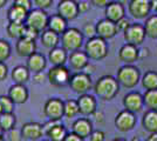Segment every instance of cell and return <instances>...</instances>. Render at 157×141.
<instances>
[{"label":"cell","mask_w":157,"mask_h":141,"mask_svg":"<svg viewBox=\"0 0 157 141\" xmlns=\"http://www.w3.org/2000/svg\"><path fill=\"white\" fill-rule=\"evenodd\" d=\"M94 92L96 96H98V99L103 101H110L120 92V84L116 78L111 75H103L96 81L94 86Z\"/></svg>","instance_id":"6da1fadb"},{"label":"cell","mask_w":157,"mask_h":141,"mask_svg":"<svg viewBox=\"0 0 157 141\" xmlns=\"http://www.w3.org/2000/svg\"><path fill=\"white\" fill-rule=\"evenodd\" d=\"M141 72L136 66L134 65H124L118 68L116 79H117L120 86L128 89L136 87L138 82L141 81Z\"/></svg>","instance_id":"7a4b0ae2"},{"label":"cell","mask_w":157,"mask_h":141,"mask_svg":"<svg viewBox=\"0 0 157 141\" xmlns=\"http://www.w3.org/2000/svg\"><path fill=\"white\" fill-rule=\"evenodd\" d=\"M85 52L87 53L88 58L92 60H102L108 55L109 47L107 44V40L100 38V37H94L92 39H88V41L85 45Z\"/></svg>","instance_id":"3957f363"},{"label":"cell","mask_w":157,"mask_h":141,"mask_svg":"<svg viewBox=\"0 0 157 141\" xmlns=\"http://www.w3.org/2000/svg\"><path fill=\"white\" fill-rule=\"evenodd\" d=\"M83 42V34L82 31L78 28H67L65 33L61 35V44L67 52H75L81 49Z\"/></svg>","instance_id":"277c9868"},{"label":"cell","mask_w":157,"mask_h":141,"mask_svg":"<svg viewBox=\"0 0 157 141\" xmlns=\"http://www.w3.org/2000/svg\"><path fill=\"white\" fill-rule=\"evenodd\" d=\"M123 37H124V40L127 44L141 46L145 40V37H147L144 25L140 24V22L130 24V26L123 32Z\"/></svg>","instance_id":"5b68a950"},{"label":"cell","mask_w":157,"mask_h":141,"mask_svg":"<svg viewBox=\"0 0 157 141\" xmlns=\"http://www.w3.org/2000/svg\"><path fill=\"white\" fill-rule=\"evenodd\" d=\"M48 20H49V17L47 15L45 10L36 8L28 12L25 24L27 26L35 28L38 32H42V31H46V28L48 27Z\"/></svg>","instance_id":"8992f818"},{"label":"cell","mask_w":157,"mask_h":141,"mask_svg":"<svg viewBox=\"0 0 157 141\" xmlns=\"http://www.w3.org/2000/svg\"><path fill=\"white\" fill-rule=\"evenodd\" d=\"M136 115L130 111L123 109L121 112H118L115 116V127L121 133H128L132 131L136 126Z\"/></svg>","instance_id":"52a82bcc"},{"label":"cell","mask_w":157,"mask_h":141,"mask_svg":"<svg viewBox=\"0 0 157 141\" xmlns=\"http://www.w3.org/2000/svg\"><path fill=\"white\" fill-rule=\"evenodd\" d=\"M69 86L75 93L80 94H87L89 89H92L93 82L92 78L89 74L85 72H78V73L73 74L71 81H69Z\"/></svg>","instance_id":"ba28073f"},{"label":"cell","mask_w":157,"mask_h":141,"mask_svg":"<svg viewBox=\"0 0 157 141\" xmlns=\"http://www.w3.org/2000/svg\"><path fill=\"white\" fill-rule=\"evenodd\" d=\"M128 12L136 20L147 19L151 12L150 0H130L128 5Z\"/></svg>","instance_id":"9c48e42d"},{"label":"cell","mask_w":157,"mask_h":141,"mask_svg":"<svg viewBox=\"0 0 157 141\" xmlns=\"http://www.w3.org/2000/svg\"><path fill=\"white\" fill-rule=\"evenodd\" d=\"M47 76H48V80L53 86H58V87L69 85V81L72 78L71 72L65 66H54V67H52L49 69Z\"/></svg>","instance_id":"30bf717a"},{"label":"cell","mask_w":157,"mask_h":141,"mask_svg":"<svg viewBox=\"0 0 157 141\" xmlns=\"http://www.w3.org/2000/svg\"><path fill=\"white\" fill-rule=\"evenodd\" d=\"M44 113L49 120L60 121L62 116H65V102L56 98L47 100L44 106Z\"/></svg>","instance_id":"8fae6325"},{"label":"cell","mask_w":157,"mask_h":141,"mask_svg":"<svg viewBox=\"0 0 157 141\" xmlns=\"http://www.w3.org/2000/svg\"><path fill=\"white\" fill-rule=\"evenodd\" d=\"M123 106L124 109L130 111L132 113H140L144 107L143 94L140 92H129L123 96Z\"/></svg>","instance_id":"7c38bea8"},{"label":"cell","mask_w":157,"mask_h":141,"mask_svg":"<svg viewBox=\"0 0 157 141\" xmlns=\"http://www.w3.org/2000/svg\"><path fill=\"white\" fill-rule=\"evenodd\" d=\"M58 14L66 20H74L78 14V2L75 0H61L58 5Z\"/></svg>","instance_id":"4fadbf2b"},{"label":"cell","mask_w":157,"mask_h":141,"mask_svg":"<svg viewBox=\"0 0 157 141\" xmlns=\"http://www.w3.org/2000/svg\"><path fill=\"white\" fill-rule=\"evenodd\" d=\"M118 33L116 24L113 21L108 20V19H102L96 24V35L105 39V40H109L113 39L116 34Z\"/></svg>","instance_id":"5bb4252c"},{"label":"cell","mask_w":157,"mask_h":141,"mask_svg":"<svg viewBox=\"0 0 157 141\" xmlns=\"http://www.w3.org/2000/svg\"><path fill=\"white\" fill-rule=\"evenodd\" d=\"M118 58L122 62H124V65H132L135 61H137L140 59L138 46L125 42L118 51Z\"/></svg>","instance_id":"9a60e30c"},{"label":"cell","mask_w":157,"mask_h":141,"mask_svg":"<svg viewBox=\"0 0 157 141\" xmlns=\"http://www.w3.org/2000/svg\"><path fill=\"white\" fill-rule=\"evenodd\" d=\"M78 109H80V114L89 116L96 113V107H98V102L96 99L90 95V94H82L80 95L78 99Z\"/></svg>","instance_id":"2e32d148"},{"label":"cell","mask_w":157,"mask_h":141,"mask_svg":"<svg viewBox=\"0 0 157 141\" xmlns=\"http://www.w3.org/2000/svg\"><path fill=\"white\" fill-rule=\"evenodd\" d=\"M105 19L113 21V22H117L122 18L125 17V8L124 5H122L118 1H111L110 4L105 8Z\"/></svg>","instance_id":"e0dca14e"},{"label":"cell","mask_w":157,"mask_h":141,"mask_svg":"<svg viewBox=\"0 0 157 141\" xmlns=\"http://www.w3.org/2000/svg\"><path fill=\"white\" fill-rule=\"evenodd\" d=\"M45 132L44 126L38 122H27L21 128L22 138L27 140H39Z\"/></svg>","instance_id":"ac0fdd59"},{"label":"cell","mask_w":157,"mask_h":141,"mask_svg":"<svg viewBox=\"0 0 157 141\" xmlns=\"http://www.w3.org/2000/svg\"><path fill=\"white\" fill-rule=\"evenodd\" d=\"M73 133L81 136V138H89L93 133V123L92 121L87 118H80L78 120H75L72 125Z\"/></svg>","instance_id":"d6986e66"},{"label":"cell","mask_w":157,"mask_h":141,"mask_svg":"<svg viewBox=\"0 0 157 141\" xmlns=\"http://www.w3.org/2000/svg\"><path fill=\"white\" fill-rule=\"evenodd\" d=\"M68 62L71 65V67L75 71H83L86 66L89 64V58L86 52H82L81 49L72 52L68 57Z\"/></svg>","instance_id":"ffe728a7"},{"label":"cell","mask_w":157,"mask_h":141,"mask_svg":"<svg viewBox=\"0 0 157 141\" xmlns=\"http://www.w3.org/2000/svg\"><path fill=\"white\" fill-rule=\"evenodd\" d=\"M36 49V45H35V40H29L26 38H21L17 41L15 45V51L19 57H31L32 54L35 53Z\"/></svg>","instance_id":"44dd1931"},{"label":"cell","mask_w":157,"mask_h":141,"mask_svg":"<svg viewBox=\"0 0 157 141\" xmlns=\"http://www.w3.org/2000/svg\"><path fill=\"white\" fill-rule=\"evenodd\" d=\"M8 96L12 99L14 104L17 105H21L25 104L26 100L28 99V91L27 88L21 85V84H15L8 91Z\"/></svg>","instance_id":"7402d4cb"},{"label":"cell","mask_w":157,"mask_h":141,"mask_svg":"<svg viewBox=\"0 0 157 141\" xmlns=\"http://www.w3.org/2000/svg\"><path fill=\"white\" fill-rule=\"evenodd\" d=\"M45 67H46V58L42 54L35 52L31 57H28V59H27V68L31 72H33V73L44 72Z\"/></svg>","instance_id":"603a6c76"},{"label":"cell","mask_w":157,"mask_h":141,"mask_svg":"<svg viewBox=\"0 0 157 141\" xmlns=\"http://www.w3.org/2000/svg\"><path fill=\"white\" fill-rule=\"evenodd\" d=\"M142 127L149 134L157 132V111L148 109L142 116Z\"/></svg>","instance_id":"cb8c5ba5"},{"label":"cell","mask_w":157,"mask_h":141,"mask_svg":"<svg viewBox=\"0 0 157 141\" xmlns=\"http://www.w3.org/2000/svg\"><path fill=\"white\" fill-rule=\"evenodd\" d=\"M48 29L58 33L59 35H62L67 31V20L65 18H62L60 14H54L52 17H49Z\"/></svg>","instance_id":"d4e9b609"},{"label":"cell","mask_w":157,"mask_h":141,"mask_svg":"<svg viewBox=\"0 0 157 141\" xmlns=\"http://www.w3.org/2000/svg\"><path fill=\"white\" fill-rule=\"evenodd\" d=\"M68 55H67V51L62 47H55L51 49L49 52V61L52 62L54 66H65L67 62Z\"/></svg>","instance_id":"484cf974"},{"label":"cell","mask_w":157,"mask_h":141,"mask_svg":"<svg viewBox=\"0 0 157 141\" xmlns=\"http://www.w3.org/2000/svg\"><path fill=\"white\" fill-rule=\"evenodd\" d=\"M46 133L48 135V138L52 141H63L65 138L67 136V134H68L65 126L61 125L59 121L55 122L49 129H47Z\"/></svg>","instance_id":"4316f807"},{"label":"cell","mask_w":157,"mask_h":141,"mask_svg":"<svg viewBox=\"0 0 157 141\" xmlns=\"http://www.w3.org/2000/svg\"><path fill=\"white\" fill-rule=\"evenodd\" d=\"M27 15H28V12L26 10H24L22 7L18 5H13L7 12V18L12 22H25Z\"/></svg>","instance_id":"83f0119b"},{"label":"cell","mask_w":157,"mask_h":141,"mask_svg":"<svg viewBox=\"0 0 157 141\" xmlns=\"http://www.w3.org/2000/svg\"><path fill=\"white\" fill-rule=\"evenodd\" d=\"M59 41H60V35L58 33L53 32L51 29H46V31L42 32L41 42H42V45L46 47V48L53 49V48L58 47Z\"/></svg>","instance_id":"f1b7e54d"},{"label":"cell","mask_w":157,"mask_h":141,"mask_svg":"<svg viewBox=\"0 0 157 141\" xmlns=\"http://www.w3.org/2000/svg\"><path fill=\"white\" fill-rule=\"evenodd\" d=\"M25 28H26V24L25 22H12V21H10V24L6 27V31L7 34L11 38L19 40V39H21L24 37Z\"/></svg>","instance_id":"f546056e"},{"label":"cell","mask_w":157,"mask_h":141,"mask_svg":"<svg viewBox=\"0 0 157 141\" xmlns=\"http://www.w3.org/2000/svg\"><path fill=\"white\" fill-rule=\"evenodd\" d=\"M141 84L145 91L157 89V72L156 71H148L142 75Z\"/></svg>","instance_id":"4dcf8cb0"},{"label":"cell","mask_w":157,"mask_h":141,"mask_svg":"<svg viewBox=\"0 0 157 141\" xmlns=\"http://www.w3.org/2000/svg\"><path fill=\"white\" fill-rule=\"evenodd\" d=\"M143 25L147 37L150 39H157V14L149 15Z\"/></svg>","instance_id":"1f68e13d"},{"label":"cell","mask_w":157,"mask_h":141,"mask_svg":"<svg viewBox=\"0 0 157 141\" xmlns=\"http://www.w3.org/2000/svg\"><path fill=\"white\" fill-rule=\"evenodd\" d=\"M12 78L15 81V84L24 85L29 79V69L25 66H17L12 71Z\"/></svg>","instance_id":"d6a6232c"},{"label":"cell","mask_w":157,"mask_h":141,"mask_svg":"<svg viewBox=\"0 0 157 141\" xmlns=\"http://www.w3.org/2000/svg\"><path fill=\"white\" fill-rule=\"evenodd\" d=\"M144 106L148 109H155L157 111V89L145 91L143 94Z\"/></svg>","instance_id":"836d02e7"},{"label":"cell","mask_w":157,"mask_h":141,"mask_svg":"<svg viewBox=\"0 0 157 141\" xmlns=\"http://www.w3.org/2000/svg\"><path fill=\"white\" fill-rule=\"evenodd\" d=\"M15 125V116L12 113H1L0 114V127L4 132L12 131Z\"/></svg>","instance_id":"e575fe53"},{"label":"cell","mask_w":157,"mask_h":141,"mask_svg":"<svg viewBox=\"0 0 157 141\" xmlns=\"http://www.w3.org/2000/svg\"><path fill=\"white\" fill-rule=\"evenodd\" d=\"M80 113L78 100H67L65 102V116L74 118Z\"/></svg>","instance_id":"d590c367"},{"label":"cell","mask_w":157,"mask_h":141,"mask_svg":"<svg viewBox=\"0 0 157 141\" xmlns=\"http://www.w3.org/2000/svg\"><path fill=\"white\" fill-rule=\"evenodd\" d=\"M0 107L2 113H13L14 109V102L12 101V99L7 95H1L0 96Z\"/></svg>","instance_id":"8d00e7d4"},{"label":"cell","mask_w":157,"mask_h":141,"mask_svg":"<svg viewBox=\"0 0 157 141\" xmlns=\"http://www.w3.org/2000/svg\"><path fill=\"white\" fill-rule=\"evenodd\" d=\"M11 55V46L6 40H0V62H5Z\"/></svg>","instance_id":"74e56055"},{"label":"cell","mask_w":157,"mask_h":141,"mask_svg":"<svg viewBox=\"0 0 157 141\" xmlns=\"http://www.w3.org/2000/svg\"><path fill=\"white\" fill-rule=\"evenodd\" d=\"M82 34H83V37H87L88 39H92L94 37H96V25L86 24L82 28Z\"/></svg>","instance_id":"f35d334b"},{"label":"cell","mask_w":157,"mask_h":141,"mask_svg":"<svg viewBox=\"0 0 157 141\" xmlns=\"http://www.w3.org/2000/svg\"><path fill=\"white\" fill-rule=\"evenodd\" d=\"M39 35V32L33 28V27H29L26 25V28H25V32H24V37L22 38H26V39H29V40H35Z\"/></svg>","instance_id":"ab89813d"},{"label":"cell","mask_w":157,"mask_h":141,"mask_svg":"<svg viewBox=\"0 0 157 141\" xmlns=\"http://www.w3.org/2000/svg\"><path fill=\"white\" fill-rule=\"evenodd\" d=\"M130 24H131V22L129 21V19H128V18H125V17H124V18H122L121 20H118L117 22H116L117 31H118V32H122V33H123L125 29L130 26Z\"/></svg>","instance_id":"60d3db41"},{"label":"cell","mask_w":157,"mask_h":141,"mask_svg":"<svg viewBox=\"0 0 157 141\" xmlns=\"http://www.w3.org/2000/svg\"><path fill=\"white\" fill-rule=\"evenodd\" d=\"M14 5L22 7L24 10H26L27 12L32 11V1L31 0H14Z\"/></svg>","instance_id":"b9f144b4"},{"label":"cell","mask_w":157,"mask_h":141,"mask_svg":"<svg viewBox=\"0 0 157 141\" xmlns=\"http://www.w3.org/2000/svg\"><path fill=\"white\" fill-rule=\"evenodd\" d=\"M90 141H105V134L102 131H93V133L90 134Z\"/></svg>","instance_id":"7bdbcfd3"},{"label":"cell","mask_w":157,"mask_h":141,"mask_svg":"<svg viewBox=\"0 0 157 141\" xmlns=\"http://www.w3.org/2000/svg\"><path fill=\"white\" fill-rule=\"evenodd\" d=\"M53 0H34V4L38 6V8L46 10L52 5Z\"/></svg>","instance_id":"ee69618b"},{"label":"cell","mask_w":157,"mask_h":141,"mask_svg":"<svg viewBox=\"0 0 157 141\" xmlns=\"http://www.w3.org/2000/svg\"><path fill=\"white\" fill-rule=\"evenodd\" d=\"M21 139H22L21 132L17 131L15 128H13L12 131H10V140L11 141H21Z\"/></svg>","instance_id":"f6af8a7d"},{"label":"cell","mask_w":157,"mask_h":141,"mask_svg":"<svg viewBox=\"0 0 157 141\" xmlns=\"http://www.w3.org/2000/svg\"><path fill=\"white\" fill-rule=\"evenodd\" d=\"M78 13H86L89 11V2L88 1H80L78 2Z\"/></svg>","instance_id":"bcb514c9"},{"label":"cell","mask_w":157,"mask_h":141,"mask_svg":"<svg viewBox=\"0 0 157 141\" xmlns=\"http://www.w3.org/2000/svg\"><path fill=\"white\" fill-rule=\"evenodd\" d=\"M113 0H90V2H92V5L96 7H107L109 4H110Z\"/></svg>","instance_id":"7dc6e473"},{"label":"cell","mask_w":157,"mask_h":141,"mask_svg":"<svg viewBox=\"0 0 157 141\" xmlns=\"http://www.w3.org/2000/svg\"><path fill=\"white\" fill-rule=\"evenodd\" d=\"M63 141H85V139L72 132V133H68V134H67V136L65 138V140Z\"/></svg>","instance_id":"c3c4849f"},{"label":"cell","mask_w":157,"mask_h":141,"mask_svg":"<svg viewBox=\"0 0 157 141\" xmlns=\"http://www.w3.org/2000/svg\"><path fill=\"white\" fill-rule=\"evenodd\" d=\"M45 78L46 75L44 74V72H39V73H34V76H33V81L36 82V84H42L45 81Z\"/></svg>","instance_id":"681fc988"},{"label":"cell","mask_w":157,"mask_h":141,"mask_svg":"<svg viewBox=\"0 0 157 141\" xmlns=\"http://www.w3.org/2000/svg\"><path fill=\"white\" fill-rule=\"evenodd\" d=\"M7 76V66L5 62H0V81L5 80Z\"/></svg>","instance_id":"f907efd6"},{"label":"cell","mask_w":157,"mask_h":141,"mask_svg":"<svg viewBox=\"0 0 157 141\" xmlns=\"http://www.w3.org/2000/svg\"><path fill=\"white\" fill-rule=\"evenodd\" d=\"M145 141H157V132H155V133H150Z\"/></svg>","instance_id":"816d5d0a"},{"label":"cell","mask_w":157,"mask_h":141,"mask_svg":"<svg viewBox=\"0 0 157 141\" xmlns=\"http://www.w3.org/2000/svg\"><path fill=\"white\" fill-rule=\"evenodd\" d=\"M151 2V11H154L157 14V0H150Z\"/></svg>","instance_id":"f5cc1de1"},{"label":"cell","mask_w":157,"mask_h":141,"mask_svg":"<svg viewBox=\"0 0 157 141\" xmlns=\"http://www.w3.org/2000/svg\"><path fill=\"white\" fill-rule=\"evenodd\" d=\"M95 116H96V120L100 121V122H102V121H103V114H102L101 112H98V113H95Z\"/></svg>","instance_id":"db71d44e"},{"label":"cell","mask_w":157,"mask_h":141,"mask_svg":"<svg viewBox=\"0 0 157 141\" xmlns=\"http://www.w3.org/2000/svg\"><path fill=\"white\" fill-rule=\"evenodd\" d=\"M118 2H121L122 5H129V2H130V0H117Z\"/></svg>","instance_id":"11a10c76"},{"label":"cell","mask_w":157,"mask_h":141,"mask_svg":"<svg viewBox=\"0 0 157 141\" xmlns=\"http://www.w3.org/2000/svg\"><path fill=\"white\" fill-rule=\"evenodd\" d=\"M130 141H143V140H142L140 136H132Z\"/></svg>","instance_id":"9f6ffc18"},{"label":"cell","mask_w":157,"mask_h":141,"mask_svg":"<svg viewBox=\"0 0 157 141\" xmlns=\"http://www.w3.org/2000/svg\"><path fill=\"white\" fill-rule=\"evenodd\" d=\"M7 0H0V8H2V7L6 5Z\"/></svg>","instance_id":"6f0895ef"},{"label":"cell","mask_w":157,"mask_h":141,"mask_svg":"<svg viewBox=\"0 0 157 141\" xmlns=\"http://www.w3.org/2000/svg\"><path fill=\"white\" fill-rule=\"evenodd\" d=\"M111 141H127V140L123 139V138H115V139H113Z\"/></svg>","instance_id":"680465c9"},{"label":"cell","mask_w":157,"mask_h":141,"mask_svg":"<svg viewBox=\"0 0 157 141\" xmlns=\"http://www.w3.org/2000/svg\"><path fill=\"white\" fill-rule=\"evenodd\" d=\"M2 133H4V131H2V128L0 127V136H2Z\"/></svg>","instance_id":"91938a15"},{"label":"cell","mask_w":157,"mask_h":141,"mask_svg":"<svg viewBox=\"0 0 157 141\" xmlns=\"http://www.w3.org/2000/svg\"><path fill=\"white\" fill-rule=\"evenodd\" d=\"M0 141H5V140H4V138H2V136H0Z\"/></svg>","instance_id":"94428289"},{"label":"cell","mask_w":157,"mask_h":141,"mask_svg":"<svg viewBox=\"0 0 157 141\" xmlns=\"http://www.w3.org/2000/svg\"><path fill=\"white\" fill-rule=\"evenodd\" d=\"M1 113H2V111H1V107H0V114H1Z\"/></svg>","instance_id":"6125c7cd"}]
</instances>
